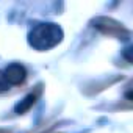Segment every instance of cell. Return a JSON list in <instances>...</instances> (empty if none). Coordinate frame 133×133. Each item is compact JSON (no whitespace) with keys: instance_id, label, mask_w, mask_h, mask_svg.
Instances as JSON below:
<instances>
[{"instance_id":"cell-1","label":"cell","mask_w":133,"mask_h":133,"mask_svg":"<svg viewBox=\"0 0 133 133\" xmlns=\"http://www.w3.org/2000/svg\"><path fill=\"white\" fill-rule=\"evenodd\" d=\"M28 44L36 50H49L55 47L63 39V30L56 24L52 22H42L33 25V28L28 31Z\"/></svg>"},{"instance_id":"cell-2","label":"cell","mask_w":133,"mask_h":133,"mask_svg":"<svg viewBox=\"0 0 133 133\" xmlns=\"http://www.w3.org/2000/svg\"><path fill=\"white\" fill-rule=\"evenodd\" d=\"M3 75H5L8 85H19V83H22V82L25 80L27 71H25L24 66L14 63V64H10L8 68L3 71Z\"/></svg>"},{"instance_id":"cell-3","label":"cell","mask_w":133,"mask_h":133,"mask_svg":"<svg viewBox=\"0 0 133 133\" xmlns=\"http://www.w3.org/2000/svg\"><path fill=\"white\" fill-rule=\"evenodd\" d=\"M35 102H36V96H35V94H28V96H25V97L14 107V111H16L17 114H22V113L28 111V110L33 107Z\"/></svg>"},{"instance_id":"cell-4","label":"cell","mask_w":133,"mask_h":133,"mask_svg":"<svg viewBox=\"0 0 133 133\" xmlns=\"http://www.w3.org/2000/svg\"><path fill=\"white\" fill-rule=\"evenodd\" d=\"M8 88H10V85H8V82H6V78H5L3 72L0 71V92H2V91H6Z\"/></svg>"}]
</instances>
